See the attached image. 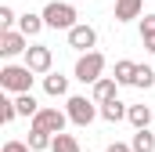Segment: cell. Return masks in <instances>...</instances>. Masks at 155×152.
I'll return each instance as SVG.
<instances>
[{"label": "cell", "instance_id": "6da1fadb", "mask_svg": "<svg viewBox=\"0 0 155 152\" xmlns=\"http://www.w3.org/2000/svg\"><path fill=\"white\" fill-rule=\"evenodd\" d=\"M65 116H69V123H76V127H90V123L101 116V105H97L94 98L69 94V98H65Z\"/></svg>", "mask_w": 155, "mask_h": 152}, {"label": "cell", "instance_id": "e0dca14e", "mask_svg": "<svg viewBox=\"0 0 155 152\" xmlns=\"http://www.w3.org/2000/svg\"><path fill=\"white\" fill-rule=\"evenodd\" d=\"M130 149H134V152H155V134H152V130H134Z\"/></svg>", "mask_w": 155, "mask_h": 152}, {"label": "cell", "instance_id": "277c9868", "mask_svg": "<svg viewBox=\"0 0 155 152\" xmlns=\"http://www.w3.org/2000/svg\"><path fill=\"white\" fill-rule=\"evenodd\" d=\"M101 73H105V54L101 51H90V54H79L76 58V69H72V76H76L79 83H97L101 80Z\"/></svg>", "mask_w": 155, "mask_h": 152}, {"label": "cell", "instance_id": "ffe728a7", "mask_svg": "<svg viewBox=\"0 0 155 152\" xmlns=\"http://www.w3.org/2000/svg\"><path fill=\"white\" fill-rule=\"evenodd\" d=\"M134 87H137V91H152V87H155V65H137Z\"/></svg>", "mask_w": 155, "mask_h": 152}, {"label": "cell", "instance_id": "ac0fdd59", "mask_svg": "<svg viewBox=\"0 0 155 152\" xmlns=\"http://www.w3.org/2000/svg\"><path fill=\"white\" fill-rule=\"evenodd\" d=\"M25 145H29L33 152H43V149H51V145H54V138H51V134H43V130H36V127H29Z\"/></svg>", "mask_w": 155, "mask_h": 152}, {"label": "cell", "instance_id": "8992f818", "mask_svg": "<svg viewBox=\"0 0 155 152\" xmlns=\"http://www.w3.org/2000/svg\"><path fill=\"white\" fill-rule=\"evenodd\" d=\"M22 65H29L36 76H47V73H51V65H54V54H51V47H47V43H33V47L25 51Z\"/></svg>", "mask_w": 155, "mask_h": 152}, {"label": "cell", "instance_id": "7a4b0ae2", "mask_svg": "<svg viewBox=\"0 0 155 152\" xmlns=\"http://www.w3.org/2000/svg\"><path fill=\"white\" fill-rule=\"evenodd\" d=\"M33 80H36V73L29 65H4L0 69V87L11 91L15 98L18 94H33Z\"/></svg>", "mask_w": 155, "mask_h": 152}, {"label": "cell", "instance_id": "d4e9b609", "mask_svg": "<svg viewBox=\"0 0 155 152\" xmlns=\"http://www.w3.org/2000/svg\"><path fill=\"white\" fill-rule=\"evenodd\" d=\"M105 152H134V149H130V145H123V141H112Z\"/></svg>", "mask_w": 155, "mask_h": 152}, {"label": "cell", "instance_id": "5b68a950", "mask_svg": "<svg viewBox=\"0 0 155 152\" xmlns=\"http://www.w3.org/2000/svg\"><path fill=\"white\" fill-rule=\"evenodd\" d=\"M65 123H69V116L61 112V109H40V112L33 116V127L43 130V134H51V138L65 134Z\"/></svg>", "mask_w": 155, "mask_h": 152}, {"label": "cell", "instance_id": "ba28073f", "mask_svg": "<svg viewBox=\"0 0 155 152\" xmlns=\"http://www.w3.org/2000/svg\"><path fill=\"white\" fill-rule=\"evenodd\" d=\"M94 43H97V29H94V26L79 22L76 29H69V47H72V51H79V54H90V51H94Z\"/></svg>", "mask_w": 155, "mask_h": 152}, {"label": "cell", "instance_id": "44dd1931", "mask_svg": "<svg viewBox=\"0 0 155 152\" xmlns=\"http://www.w3.org/2000/svg\"><path fill=\"white\" fill-rule=\"evenodd\" d=\"M51 152H83V149H79V141L72 138V134H58L54 145H51Z\"/></svg>", "mask_w": 155, "mask_h": 152}, {"label": "cell", "instance_id": "9c48e42d", "mask_svg": "<svg viewBox=\"0 0 155 152\" xmlns=\"http://www.w3.org/2000/svg\"><path fill=\"white\" fill-rule=\"evenodd\" d=\"M119 83H116V76H101L97 83H94V91H90V98L97 102V105H108V102H116L119 94Z\"/></svg>", "mask_w": 155, "mask_h": 152}, {"label": "cell", "instance_id": "9a60e30c", "mask_svg": "<svg viewBox=\"0 0 155 152\" xmlns=\"http://www.w3.org/2000/svg\"><path fill=\"white\" fill-rule=\"evenodd\" d=\"M126 112H130V105L126 102H108V105H101V119L105 123H119V119H126Z\"/></svg>", "mask_w": 155, "mask_h": 152}, {"label": "cell", "instance_id": "5bb4252c", "mask_svg": "<svg viewBox=\"0 0 155 152\" xmlns=\"http://www.w3.org/2000/svg\"><path fill=\"white\" fill-rule=\"evenodd\" d=\"M126 119L134 123V130H152V105H130Z\"/></svg>", "mask_w": 155, "mask_h": 152}, {"label": "cell", "instance_id": "4fadbf2b", "mask_svg": "<svg viewBox=\"0 0 155 152\" xmlns=\"http://www.w3.org/2000/svg\"><path fill=\"white\" fill-rule=\"evenodd\" d=\"M141 7H144V0H116V22L141 18Z\"/></svg>", "mask_w": 155, "mask_h": 152}, {"label": "cell", "instance_id": "3957f363", "mask_svg": "<svg viewBox=\"0 0 155 152\" xmlns=\"http://www.w3.org/2000/svg\"><path fill=\"white\" fill-rule=\"evenodd\" d=\"M40 15H43V26H47V29H65V33H69V29H76V26H79V22H76V18H79L76 7L65 4V0H51Z\"/></svg>", "mask_w": 155, "mask_h": 152}, {"label": "cell", "instance_id": "7402d4cb", "mask_svg": "<svg viewBox=\"0 0 155 152\" xmlns=\"http://www.w3.org/2000/svg\"><path fill=\"white\" fill-rule=\"evenodd\" d=\"M15 116H18L15 98H0V123H15Z\"/></svg>", "mask_w": 155, "mask_h": 152}, {"label": "cell", "instance_id": "2e32d148", "mask_svg": "<svg viewBox=\"0 0 155 152\" xmlns=\"http://www.w3.org/2000/svg\"><path fill=\"white\" fill-rule=\"evenodd\" d=\"M141 43H144L148 54H155V15H144L141 18Z\"/></svg>", "mask_w": 155, "mask_h": 152}, {"label": "cell", "instance_id": "7c38bea8", "mask_svg": "<svg viewBox=\"0 0 155 152\" xmlns=\"http://www.w3.org/2000/svg\"><path fill=\"white\" fill-rule=\"evenodd\" d=\"M47 26H43V15H33V11H25V15H18V33H25V36H40Z\"/></svg>", "mask_w": 155, "mask_h": 152}, {"label": "cell", "instance_id": "8fae6325", "mask_svg": "<svg viewBox=\"0 0 155 152\" xmlns=\"http://www.w3.org/2000/svg\"><path fill=\"white\" fill-rule=\"evenodd\" d=\"M43 91H47L51 98H65V94H69V76L47 73V76H43Z\"/></svg>", "mask_w": 155, "mask_h": 152}, {"label": "cell", "instance_id": "484cf974", "mask_svg": "<svg viewBox=\"0 0 155 152\" xmlns=\"http://www.w3.org/2000/svg\"><path fill=\"white\" fill-rule=\"evenodd\" d=\"M112 4H116V0H112Z\"/></svg>", "mask_w": 155, "mask_h": 152}, {"label": "cell", "instance_id": "cb8c5ba5", "mask_svg": "<svg viewBox=\"0 0 155 152\" xmlns=\"http://www.w3.org/2000/svg\"><path fill=\"white\" fill-rule=\"evenodd\" d=\"M4 152H33L25 141H18V138H11V141H4Z\"/></svg>", "mask_w": 155, "mask_h": 152}, {"label": "cell", "instance_id": "d6986e66", "mask_svg": "<svg viewBox=\"0 0 155 152\" xmlns=\"http://www.w3.org/2000/svg\"><path fill=\"white\" fill-rule=\"evenodd\" d=\"M15 105H18V116H29V119H33L40 109H43V105H40L33 94H18V98H15Z\"/></svg>", "mask_w": 155, "mask_h": 152}, {"label": "cell", "instance_id": "52a82bcc", "mask_svg": "<svg viewBox=\"0 0 155 152\" xmlns=\"http://www.w3.org/2000/svg\"><path fill=\"white\" fill-rule=\"evenodd\" d=\"M33 43H29V36L25 33H18V29H7V33H0V54L4 58H25V51H29Z\"/></svg>", "mask_w": 155, "mask_h": 152}, {"label": "cell", "instance_id": "603a6c76", "mask_svg": "<svg viewBox=\"0 0 155 152\" xmlns=\"http://www.w3.org/2000/svg\"><path fill=\"white\" fill-rule=\"evenodd\" d=\"M15 22H18V15H15V7H7V4H0V33H7V29H15Z\"/></svg>", "mask_w": 155, "mask_h": 152}, {"label": "cell", "instance_id": "30bf717a", "mask_svg": "<svg viewBox=\"0 0 155 152\" xmlns=\"http://www.w3.org/2000/svg\"><path fill=\"white\" fill-rule=\"evenodd\" d=\"M116 83L119 87H134V80H137V62H130V58H119L116 62Z\"/></svg>", "mask_w": 155, "mask_h": 152}]
</instances>
